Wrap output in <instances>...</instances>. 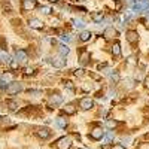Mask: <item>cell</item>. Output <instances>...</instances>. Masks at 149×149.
Here are the masks:
<instances>
[{"label": "cell", "instance_id": "obj_5", "mask_svg": "<svg viewBox=\"0 0 149 149\" xmlns=\"http://www.w3.org/2000/svg\"><path fill=\"white\" fill-rule=\"evenodd\" d=\"M94 106V102L91 100L90 97H84L82 100L79 102V107L82 109V110H88V109H91Z\"/></svg>", "mask_w": 149, "mask_h": 149}, {"label": "cell", "instance_id": "obj_12", "mask_svg": "<svg viewBox=\"0 0 149 149\" xmlns=\"http://www.w3.org/2000/svg\"><path fill=\"white\" fill-rule=\"evenodd\" d=\"M90 60V52L86 51V49H81V55H79V61L81 64H86Z\"/></svg>", "mask_w": 149, "mask_h": 149}, {"label": "cell", "instance_id": "obj_38", "mask_svg": "<svg viewBox=\"0 0 149 149\" xmlns=\"http://www.w3.org/2000/svg\"><path fill=\"white\" fill-rule=\"evenodd\" d=\"M145 85H146L148 88H149V78H146V79H145Z\"/></svg>", "mask_w": 149, "mask_h": 149}, {"label": "cell", "instance_id": "obj_30", "mask_svg": "<svg viewBox=\"0 0 149 149\" xmlns=\"http://www.w3.org/2000/svg\"><path fill=\"white\" fill-rule=\"evenodd\" d=\"M29 94H30V95H33V97H37V95H40L42 93H40V91H34V90H30V91H29Z\"/></svg>", "mask_w": 149, "mask_h": 149}, {"label": "cell", "instance_id": "obj_11", "mask_svg": "<svg viewBox=\"0 0 149 149\" xmlns=\"http://www.w3.org/2000/svg\"><path fill=\"white\" fill-rule=\"evenodd\" d=\"M36 134L39 136L40 139H48L49 136H51V131H49V128H46V127H42V128H37Z\"/></svg>", "mask_w": 149, "mask_h": 149}, {"label": "cell", "instance_id": "obj_2", "mask_svg": "<svg viewBox=\"0 0 149 149\" xmlns=\"http://www.w3.org/2000/svg\"><path fill=\"white\" fill-rule=\"evenodd\" d=\"M22 90V85L19 84V82H14V81H12L8 86H6V91L10 94V95H14V94H18L19 91Z\"/></svg>", "mask_w": 149, "mask_h": 149}, {"label": "cell", "instance_id": "obj_8", "mask_svg": "<svg viewBox=\"0 0 149 149\" xmlns=\"http://www.w3.org/2000/svg\"><path fill=\"white\" fill-rule=\"evenodd\" d=\"M49 106H58L63 103V97H61L60 94H52L51 97H49V100H48Z\"/></svg>", "mask_w": 149, "mask_h": 149}, {"label": "cell", "instance_id": "obj_19", "mask_svg": "<svg viewBox=\"0 0 149 149\" xmlns=\"http://www.w3.org/2000/svg\"><path fill=\"white\" fill-rule=\"evenodd\" d=\"M0 82L2 84H10L12 82V74H9V73H5V74H2V78H0Z\"/></svg>", "mask_w": 149, "mask_h": 149}, {"label": "cell", "instance_id": "obj_41", "mask_svg": "<svg viewBox=\"0 0 149 149\" xmlns=\"http://www.w3.org/2000/svg\"><path fill=\"white\" fill-rule=\"evenodd\" d=\"M52 2H57V0H52Z\"/></svg>", "mask_w": 149, "mask_h": 149}, {"label": "cell", "instance_id": "obj_3", "mask_svg": "<svg viewBox=\"0 0 149 149\" xmlns=\"http://www.w3.org/2000/svg\"><path fill=\"white\" fill-rule=\"evenodd\" d=\"M15 58H17L18 64H24V63H27L29 55H27V52L24 51V49H18V51L15 52Z\"/></svg>", "mask_w": 149, "mask_h": 149}, {"label": "cell", "instance_id": "obj_22", "mask_svg": "<svg viewBox=\"0 0 149 149\" xmlns=\"http://www.w3.org/2000/svg\"><path fill=\"white\" fill-rule=\"evenodd\" d=\"M106 125H107V128H116L118 127V121H115V119H109L107 122H106Z\"/></svg>", "mask_w": 149, "mask_h": 149}, {"label": "cell", "instance_id": "obj_14", "mask_svg": "<svg viewBox=\"0 0 149 149\" xmlns=\"http://www.w3.org/2000/svg\"><path fill=\"white\" fill-rule=\"evenodd\" d=\"M49 63L54 64L55 67H64L66 60H63V58H49Z\"/></svg>", "mask_w": 149, "mask_h": 149}, {"label": "cell", "instance_id": "obj_34", "mask_svg": "<svg viewBox=\"0 0 149 149\" xmlns=\"http://www.w3.org/2000/svg\"><path fill=\"white\" fill-rule=\"evenodd\" d=\"M145 22H146V26L149 27V12H148V14H146V17H145V19H143Z\"/></svg>", "mask_w": 149, "mask_h": 149}, {"label": "cell", "instance_id": "obj_7", "mask_svg": "<svg viewBox=\"0 0 149 149\" xmlns=\"http://www.w3.org/2000/svg\"><path fill=\"white\" fill-rule=\"evenodd\" d=\"M125 37H127V40H128L130 43H137V40H139V33L134 31V30H128V31L125 33Z\"/></svg>", "mask_w": 149, "mask_h": 149}, {"label": "cell", "instance_id": "obj_33", "mask_svg": "<svg viewBox=\"0 0 149 149\" xmlns=\"http://www.w3.org/2000/svg\"><path fill=\"white\" fill-rule=\"evenodd\" d=\"M10 67L12 69H17L18 67V63H17V61H10Z\"/></svg>", "mask_w": 149, "mask_h": 149}, {"label": "cell", "instance_id": "obj_10", "mask_svg": "<svg viewBox=\"0 0 149 149\" xmlns=\"http://www.w3.org/2000/svg\"><path fill=\"white\" fill-rule=\"evenodd\" d=\"M37 6L36 0H22V9L24 10H31Z\"/></svg>", "mask_w": 149, "mask_h": 149}, {"label": "cell", "instance_id": "obj_18", "mask_svg": "<svg viewBox=\"0 0 149 149\" xmlns=\"http://www.w3.org/2000/svg\"><path fill=\"white\" fill-rule=\"evenodd\" d=\"M91 31H82L81 33V36H79V39L82 40V42H86V40H90L91 39Z\"/></svg>", "mask_w": 149, "mask_h": 149}, {"label": "cell", "instance_id": "obj_23", "mask_svg": "<svg viewBox=\"0 0 149 149\" xmlns=\"http://www.w3.org/2000/svg\"><path fill=\"white\" fill-rule=\"evenodd\" d=\"M103 137H104V143H103V145L106 146L107 143H110L112 140H113V134H112V133H107V134H104V136H103Z\"/></svg>", "mask_w": 149, "mask_h": 149}, {"label": "cell", "instance_id": "obj_16", "mask_svg": "<svg viewBox=\"0 0 149 149\" xmlns=\"http://www.w3.org/2000/svg\"><path fill=\"white\" fill-rule=\"evenodd\" d=\"M64 112L67 115H74V112H76V107H74V104H66L64 107Z\"/></svg>", "mask_w": 149, "mask_h": 149}, {"label": "cell", "instance_id": "obj_26", "mask_svg": "<svg viewBox=\"0 0 149 149\" xmlns=\"http://www.w3.org/2000/svg\"><path fill=\"white\" fill-rule=\"evenodd\" d=\"M8 106H9L10 110H17L18 109V103L17 102H8Z\"/></svg>", "mask_w": 149, "mask_h": 149}, {"label": "cell", "instance_id": "obj_24", "mask_svg": "<svg viewBox=\"0 0 149 149\" xmlns=\"http://www.w3.org/2000/svg\"><path fill=\"white\" fill-rule=\"evenodd\" d=\"M0 61H3V63H9V61H10V60H9V55L0 51Z\"/></svg>", "mask_w": 149, "mask_h": 149}, {"label": "cell", "instance_id": "obj_40", "mask_svg": "<svg viewBox=\"0 0 149 149\" xmlns=\"http://www.w3.org/2000/svg\"><path fill=\"white\" fill-rule=\"evenodd\" d=\"M81 149H86V148H81Z\"/></svg>", "mask_w": 149, "mask_h": 149}, {"label": "cell", "instance_id": "obj_4", "mask_svg": "<svg viewBox=\"0 0 149 149\" xmlns=\"http://www.w3.org/2000/svg\"><path fill=\"white\" fill-rule=\"evenodd\" d=\"M103 136H104V131H103V128H100V127H95V128H93V130L90 131V137L94 139V140L103 139Z\"/></svg>", "mask_w": 149, "mask_h": 149}, {"label": "cell", "instance_id": "obj_28", "mask_svg": "<svg viewBox=\"0 0 149 149\" xmlns=\"http://www.w3.org/2000/svg\"><path fill=\"white\" fill-rule=\"evenodd\" d=\"M61 40L66 42V43H69L72 39H70V36H69V34H63V36H61Z\"/></svg>", "mask_w": 149, "mask_h": 149}, {"label": "cell", "instance_id": "obj_9", "mask_svg": "<svg viewBox=\"0 0 149 149\" xmlns=\"http://www.w3.org/2000/svg\"><path fill=\"white\" fill-rule=\"evenodd\" d=\"M103 36H104V39L110 40V39H113V37H116V36H118V31H116L113 27H107V29L104 30Z\"/></svg>", "mask_w": 149, "mask_h": 149}, {"label": "cell", "instance_id": "obj_20", "mask_svg": "<svg viewBox=\"0 0 149 149\" xmlns=\"http://www.w3.org/2000/svg\"><path fill=\"white\" fill-rule=\"evenodd\" d=\"M91 18H93V21H95V22H100L104 17H103L102 12H94V14L91 15Z\"/></svg>", "mask_w": 149, "mask_h": 149}, {"label": "cell", "instance_id": "obj_31", "mask_svg": "<svg viewBox=\"0 0 149 149\" xmlns=\"http://www.w3.org/2000/svg\"><path fill=\"white\" fill-rule=\"evenodd\" d=\"M0 48H2L3 51L6 49V45H5V37H0Z\"/></svg>", "mask_w": 149, "mask_h": 149}, {"label": "cell", "instance_id": "obj_25", "mask_svg": "<svg viewBox=\"0 0 149 149\" xmlns=\"http://www.w3.org/2000/svg\"><path fill=\"white\" fill-rule=\"evenodd\" d=\"M72 22H73V26H74V27H79V29H82V27L85 26L84 21H81V19H73Z\"/></svg>", "mask_w": 149, "mask_h": 149}, {"label": "cell", "instance_id": "obj_6", "mask_svg": "<svg viewBox=\"0 0 149 149\" xmlns=\"http://www.w3.org/2000/svg\"><path fill=\"white\" fill-rule=\"evenodd\" d=\"M149 8V0H137V3H134L133 5V9L134 10H145Z\"/></svg>", "mask_w": 149, "mask_h": 149}, {"label": "cell", "instance_id": "obj_35", "mask_svg": "<svg viewBox=\"0 0 149 149\" xmlns=\"http://www.w3.org/2000/svg\"><path fill=\"white\" fill-rule=\"evenodd\" d=\"M112 149H125V148H124V146H122L121 143H118V145H115V146L112 148Z\"/></svg>", "mask_w": 149, "mask_h": 149}, {"label": "cell", "instance_id": "obj_1", "mask_svg": "<svg viewBox=\"0 0 149 149\" xmlns=\"http://www.w3.org/2000/svg\"><path fill=\"white\" fill-rule=\"evenodd\" d=\"M57 149H70L72 148V139L67 137V136H64V137H60L55 143Z\"/></svg>", "mask_w": 149, "mask_h": 149}, {"label": "cell", "instance_id": "obj_32", "mask_svg": "<svg viewBox=\"0 0 149 149\" xmlns=\"http://www.w3.org/2000/svg\"><path fill=\"white\" fill-rule=\"evenodd\" d=\"M74 74H76V76H82V74H84V70H82V69H78L76 72H74Z\"/></svg>", "mask_w": 149, "mask_h": 149}, {"label": "cell", "instance_id": "obj_36", "mask_svg": "<svg viewBox=\"0 0 149 149\" xmlns=\"http://www.w3.org/2000/svg\"><path fill=\"white\" fill-rule=\"evenodd\" d=\"M33 72H34V69H33V67H30V69H27V70H26V73H27V74H31Z\"/></svg>", "mask_w": 149, "mask_h": 149}, {"label": "cell", "instance_id": "obj_15", "mask_svg": "<svg viewBox=\"0 0 149 149\" xmlns=\"http://www.w3.org/2000/svg\"><path fill=\"white\" fill-rule=\"evenodd\" d=\"M112 55L113 57H119L121 55V43L119 42H115L113 46H112Z\"/></svg>", "mask_w": 149, "mask_h": 149}, {"label": "cell", "instance_id": "obj_29", "mask_svg": "<svg viewBox=\"0 0 149 149\" xmlns=\"http://www.w3.org/2000/svg\"><path fill=\"white\" fill-rule=\"evenodd\" d=\"M64 86H66V88H69V90H73V88H74L73 82H70V81H66V82H64Z\"/></svg>", "mask_w": 149, "mask_h": 149}, {"label": "cell", "instance_id": "obj_39", "mask_svg": "<svg viewBox=\"0 0 149 149\" xmlns=\"http://www.w3.org/2000/svg\"><path fill=\"white\" fill-rule=\"evenodd\" d=\"M128 61H130L131 64H134V58H133V57H130V58H128Z\"/></svg>", "mask_w": 149, "mask_h": 149}, {"label": "cell", "instance_id": "obj_13", "mask_svg": "<svg viewBox=\"0 0 149 149\" xmlns=\"http://www.w3.org/2000/svg\"><path fill=\"white\" fill-rule=\"evenodd\" d=\"M29 26H30L31 29H37V30H40V29L43 27V24H42V21H39V19L31 18V19H29Z\"/></svg>", "mask_w": 149, "mask_h": 149}, {"label": "cell", "instance_id": "obj_21", "mask_svg": "<svg viewBox=\"0 0 149 149\" xmlns=\"http://www.w3.org/2000/svg\"><path fill=\"white\" fill-rule=\"evenodd\" d=\"M57 125H58L60 128H64V127L67 125V121H66V118H63V116H58V118H57Z\"/></svg>", "mask_w": 149, "mask_h": 149}, {"label": "cell", "instance_id": "obj_27", "mask_svg": "<svg viewBox=\"0 0 149 149\" xmlns=\"http://www.w3.org/2000/svg\"><path fill=\"white\" fill-rule=\"evenodd\" d=\"M40 12L45 14V15H48V14H51V8H49V6H43V8H40Z\"/></svg>", "mask_w": 149, "mask_h": 149}, {"label": "cell", "instance_id": "obj_17", "mask_svg": "<svg viewBox=\"0 0 149 149\" xmlns=\"http://www.w3.org/2000/svg\"><path fill=\"white\" fill-rule=\"evenodd\" d=\"M58 52L61 54V57H66V55L70 52V49H69L66 45H60V46H58Z\"/></svg>", "mask_w": 149, "mask_h": 149}, {"label": "cell", "instance_id": "obj_37", "mask_svg": "<svg viewBox=\"0 0 149 149\" xmlns=\"http://www.w3.org/2000/svg\"><path fill=\"white\" fill-rule=\"evenodd\" d=\"M119 9H121V2L118 0V2H116V10H119Z\"/></svg>", "mask_w": 149, "mask_h": 149}]
</instances>
